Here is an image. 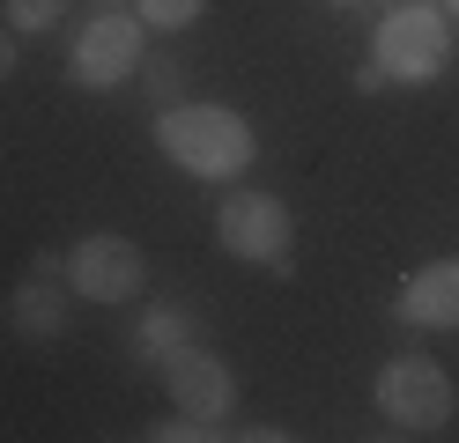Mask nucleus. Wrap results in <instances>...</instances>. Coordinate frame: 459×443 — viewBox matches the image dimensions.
<instances>
[{"instance_id": "obj_1", "label": "nucleus", "mask_w": 459, "mask_h": 443, "mask_svg": "<svg viewBox=\"0 0 459 443\" xmlns=\"http://www.w3.org/2000/svg\"><path fill=\"white\" fill-rule=\"evenodd\" d=\"M156 141H163V156L178 170H193V177H238L252 163V126L230 104H170Z\"/></svg>"}, {"instance_id": "obj_2", "label": "nucleus", "mask_w": 459, "mask_h": 443, "mask_svg": "<svg viewBox=\"0 0 459 443\" xmlns=\"http://www.w3.org/2000/svg\"><path fill=\"white\" fill-rule=\"evenodd\" d=\"M378 413L408 436H437L452 422V377L429 354H393L378 370Z\"/></svg>"}, {"instance_id": "obj_3", "label": "nucleus", "mask_w": 459, "mask_h": 443, "mask_svg": "<svg viewBox=\"0 0 459 443\" xmlns=\"http://www.w3.org/2000/svg\"><path fill=\"white\" fill-rule=\"evenodd\" d=\"M215 236H222V251H238V259H252V266L290 274L297 222H290V207H281L274 192H230V200L215 207Z\"/></svg>"}, {"instance_id": "obj_4", "label": "nucleus", "mask_w": 459, "mask_h": 443, "mask_svg": "<svg viewBox=\"0 0 459 443\" xmlns=\"http://www.w3.org/2000/svg\"><path fill=\"white\" fill-rule=\"evenodd\" d=\"M445 52H452V38H445V15L437 8H393L378 22V38H370V59L385 67V81H408V89L437 81L445 74Z\"/></svg>"}, {"instance_id": "obj_5", "label": "nucleus", "mask_w": 459, "mask_h": 443, "mask_svg": "<svg viewBox=\"0 0 459 443\" xmlns=\"http://www.w3.org/2000/svg\"><path fill=\"white\" fill-rule=\"evenodd\" d=\"M67 281H74V295H90V303H134V295L149 288V259H141L134 236L97 229V236H82L67 251Z\"/></svg>"}, {"instance_id": "obj_6", "label": "nucleus", "mask_w": 459, "mask_h": 443, "mask_svg": "<svg viewBox=\"0 0 459 443\" xmlns=\"http://www.w3.org/2000/svg\"><path fill=\"white\" fill-rule=\"evenodd\" d=\"M134 67H141V15H126L119 0H104V8L82 22V38H74V81L111 89Z\"/></svg>"}, {"instance_id": "obj_7", "label": "nucleus", "mask_w": 459, "mask_h": 443, "mask_svg": "<svg viewBox=\"0 0 459 443\" xmlns=\"http://www.w3.org/2000/svg\"><path fill=\"white\" fill-rule=\"evenodd\" d=\"M163 384H170V399H178V413H193V422H222L230 399H238L230 362H222V354H208V347H186V340H170Z\"/></svg>"}, {"instance_id": "obj_8", "label": "nucleus", "mask_w": 459, "mask_h": 443, "mask_svg": "<svg viewBox=\"0 0 459 443\" xmlns=\"http://www.w3.org/2000/svg\"><path fill=\"white\" fill-rule=\"evenodd\" d=\"M400 318L422 333H459V259H429L400 281Z\"/></svg>"}, {"instance_id": "obj_9", "label": "nucleus", "mask_w": 459, "mask_h": 443, "mask_svg": "<svg viewBox=\"0 0 459 443\" xmlns=\"http://www.w3.org/2000/svg\"><path fill=\"white\" fill-rule=\"evenodd\" d=\"M8 325L22 340H52L67 325V295H60V274H52V259H30V274L15 281L8 295Z\"/></svg>"}, {"instance_id": "obj_10", "label": "nucleus", "mask_w": 459, "mask_h": 443, "mask_svg": "<svg viewBox=\"0 0 459 443\" xmlns=\"http://www.w3.org/2000/svg\"><path fill=\"white\" fill-rule=\"evenodd\" d=\"M67 15V0H8V30L15 38H38V30H52Z\"/></svg>"}, {"instance_id": "obj_11", "label": "nucleus", "mask_w": 459, "mask_h": 443, "mask_svg": "<svg viewBox=\"0 0 459 443\" xmlns=\"http://www.w3.org/2000/svg\"><path fill=\"white\" fill-rule=\"evenodd\" d=\"M200 8H208V0H134V15L156 22V30H193Z\"/></svg>"}, {"instance_id": "obj_12", "label": "nucleus", "mask_w": 459, "mask_h": 443, "mask_svg": "<svg viewBox=\"0 0 459 443\" xmlns=\"http://www.w3.org/2000/svg\"><path fill=\"white\" fill-rule=\"evenodd\" d=\"M141 74H149V104L156 111H170L186 97V67H170V59H156V67H141Z\"/></svg>"}, {"instance_id": "obj_13", "label": "nucleus", "mask_w": 459, "mask_h": 443, "mask_svg": "<svg viewBox=\"0 0 459 443\" xmlns=\"http://www.w3.org/2000/svg\"><path fill=\"white\" fill-rule=\"evenodd\" d=\"M156 443H193V436H215L208 422H193V413H178V422H163V429H149Z\"/></svg>"}, {"instance_id": "obj_14", "label": "nucleus", "mask_w": 459, "mask_h": 443, "mask_svg": "<svg viewBox=\"0 0 459 443\" xmlns=\"http://www.w3.org/2000/svg\"><path fill=\"white\" fill-rule=\"evenodd\" d=\"M15 74V30H0V81Z\"/></svg>"}, {"instance_id": "obj_15", "label": "nucleus", "mask_w": 459, "mask_h": 443, "mask_svg": "<svg viewBox=\"0 0 459 443\" xmlns=\"http://www.w3.org/2000/svg\"><path fill=\"white\" fill-rule=\"evenodd\" d=\"M445 15H459V0H445Z\"/></svg>"}]
</instances>
